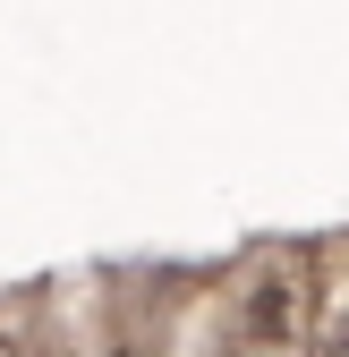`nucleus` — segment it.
Masks as SVG:
<instances>
[{
    "instance_id": "f257e3e1",
    "label": "nucleus",
    "mask_w": 349,
    "mask_h": 357,
    "mask_svg": "<svg viewBox=\"0 0 349 357\" xmlns=\"http://www.w3.org/2000/svg\"><path fill=\"white\" fill-rule=\"evenodd\" d=\"M230 332L247 349H307L315 340V255L307 247H265L239 281Z\"/></svg>"
},
{
    "instance_id": "f03ea898",
    "label": "nucleus",
    "mask_w": 349,
    "mask_h": 357,
    "mask_svg": "<svg viewBox=\"0 0 349 357\" xmlns=\"http://www.w3.org/2000/svg\"><path fill=\"white\" fill-rule=\"evenodd\" d=\"M315 340L349 349V238L315 247Z\"/></svg>"
}]
</instances>
